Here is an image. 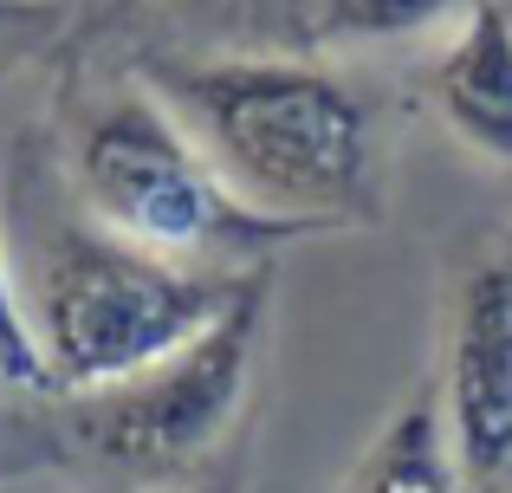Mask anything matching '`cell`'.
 <instances>
[{"label":"cell","instance_id":"6da1fadb","mask_svg":"<svg viewBox=\"0 0 512 493\" xmlns=\"http://www.w3.org/2000/svg\"><path fill=\"white\" fill-rule=\"evenodd\" d=\"M143 85L260 215L312 234L383 215L376 124L344 72L292 52H150Z\"/></svg>","mask_w":512,"mask_h":493},{"label":"cell","instance_id":"7a4b0ae2","mask_svg":"<svg viewBox=\"0 0 512 493\" xmlns=\"http://www.w3.org/2000/svg\"><path fill=\"white\" fill-rule=\"evenodd\" d=\"M26 273L20 299L33 318L46 383L59 396H91L163 364L247 292L253 273L175 266L163 253L98 228L72 195L20 202ZM266 273V266H260Z\"/></svg>","mask_w":512,"mask_h":493},{"label":"cell","instance_id":"3957f363","mask_svg":"<svg viewBox=\"0 0 512 493\" xmlns=\"http://www.w3.org/2000/svg\"><path fill=\"white\" fill-rule=\"evenodd\" d=\"M65 189L98 228L208 273H260L279 247L312 234L299 221L260 215L143 78L72 104Z\"/></svg>","mask_w":512,"mask_h":493},{"label":"cell","instance_id":"277c9868","mask_svg":"<svg viewBox=\"0 0 512 493\" xmlns=\"http://www.w3.org/2000/svg\"><path fill=\"white\" fill-rule=\"evenodd\" d=\"M266 273L247 279L234 305L214 318L201 338L169 351L163 364L111 383V390L72 396V442L98 468L124 481L163 487L208 461L247 416L253 370H260V338H266Z\"/></svg>","mask_w":512,"mask_h":493},{"label":"cell","instance_id":"5b68a950","mask_svg":"<svg viewBox=\"0 0 512 493\" xmlns=\"http://www.w3.org/2000/svg\"><path fill=\"white\" fill-rule=\"evenodd\" d=\"M441 422L467 487L512 468V260H487L461 279L441 370Z\"/></svg>","mask_w":512,"mask_h":493},{"label":"cell","instance_id":"8992f818","mask_svg":"<svg viewBox=\"0 0 512 493\" xmlns=\"http://www.w3.org/2000/svg\"><path fill=\"white\" fill-rule=\"evenodd\" d=\"M428 104L487 163H512V13L500 0H474L454 39L428 65Z\"/></svg>","mask_w":512,"mask_h":493},{"label":"cell","instance_id":"52a82bcc","mask_svg":"<svg viewBox=\"0 0 512 493\" xmlns=\"http://www.w3.org/2000/svg\"><path fill=\"white\" fill-rule=\"evenodd\" d=\"M338 493H467L441 422V390H415L409 403H396V416L376 429V442L357 455Z\"/></svg>","mask_w":512,"mask_h":493},{"label":"cell","instance_id":"ba28073f","mask_svg":"<svg viewBox=\"0 0 512 493\" xmlns=\"http://www.w3.org/2000/svg\"><path fill=\"white\" fill-rule=\"evenodd\" d=\"M474 0H305V33L318 46H402L461 20Z\"/></svg>","mask_w":512,"mask_h":493},{"label":"cell","instance_id":"9c48e42d","mask_svg":"<svg viewBox=\"0 0 512 493\" xmlns=\"http://www.w3.org/2000/svg\"><path fill=\"white\" fill-rule=\"evenodd\" d=\"M0 383L7 390H52L33 318H26V299H20V273L7 260V241H0Z\"/></svg>","mask_w":512,"mask_h":493},{"label":"cell","instance_id":"30bf717a","mask_svg":"<svg viewBox=\"0 0 512 493\" xmlns=\"http://www.w3.org/2000/svg\"><path fill=\"white\" fill-rule=\"evenodd\" d=\"M59 0H0V46H13V39H39L59 26Z\"/></svg>","mask_w":512,"mask_h":493},{"label":"cell","instance_id":"8fae6325","mask_svg":"<svg viewBox=\"0 0 512 493\" xmlns=\"http://www.w3.org/2000/svg\"><path fill=\"white\" fill-rule=\"evenodd\" d=\"M467 493H512V468H500V474H487V481H474Z\"/></svg>","mask_w":512,"mask_h":493},{"label":"cell","instance_id":"7c38bea8","mask_svg":"<svg viewBox=\"0 0 512 493\" xmlns=\"http://www.w3.org/2000/svg\"><path fill=\"white\" fill-rule=\"evenodd\" d=\"M169 7H214V13H234V7H260V0H169Z\"/></svg>","mask_w":512,"mask_h":493},{"label":"cell","instance_id":"4fadbf2b","mask_svg":"<svg viewBox=\"0 0 512 493\" xmlns=\"http://www.w3.org/2000/svg\"><path fill=\"white\" fill-rule=\"evenodd\" d=\"M143 493H175V487H143Z\"/></svg>","mask_w":512,"mask_h":493}]
</instances>
